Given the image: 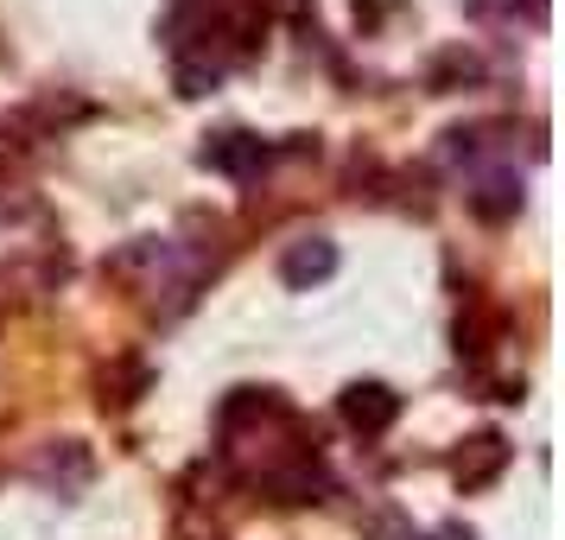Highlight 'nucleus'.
Segmentation results:
<instances>
[{"mask_svg": "<svg viewBox=\"0 0 565 540\" xmlns=\"http://www.w3.org/2000/svg\"><path fill=\"white\" fill-rule=\"evenodd\" d=\"M198 166L204 172H223V179H260L267 166H274V147L248 128H223V134H204V147H198Z\"/></svg>", "mask_w": 565, "mask_h": 540, "instance_id": "1", "label": "nucleus"}, {"mask_svg": "<svg viewBox=\"0 0 565 540\" xmlns=\"http://www.w3.org/2000/svg\"><path fill=\"white\" fill-rule=\"evenodd\" d=\"M337 420L350 426L356 438H382L394 420H401V394L387 382H350L337 394Z\"/></svg>", "mask_w": 565, "mask_h": 540, "instance_id": "2", "label": "nucleus"}, {"mask_svg": "<svg viewBox=\"0 0 565 540\" xmlns=\"http://www.w3.org/2000/svg\"><path fill=\"white\" fill-rule=\"evenodd\" d=\"M32 477L45 489H57V496H77V489L96 477V458H89L83 438H52V445L32 452Z\"/></svg>", "mask_w": 565, "mask_h": 540, "instance_id": "3", "label": "nucleus"}, {"mask_svg": "<svg viewBox=\"0 0 565 540\" xmlns=\"http://www.w3.org/2000/svg\"><path fill=\"white\" fill-rule=\"evenodd\" d=\"M509 458H514V445L495 433V426H483V433L463 438V452L451 458V477H458V489H489L509 470Z\"/></svg>", "mask_w": 565, "mask_h": 540, "instance_id": "4", "label": "nucleus"}, {"mask_svg": "<svg viewBox=\"0 0 565 540\" xmlns=\"http://www.w3.org/2000/svg\"><path fill=\"white\" fill-rule=\"evenodd\" d=\"M463 204H470L477 223H514V216H521V172H514V166H489V172H477L470 191H463Z\"/></svg>", "mask_w": 565, "mask_h": 540, "instance_id": "5", "label": "nucleus"}, {"mask_svg": "<svg viewBox=\"0 0 565 540\" xmlns=\"http://www.w3.org/2000/svg\"><path fill=\"white\" fill-rule=\"evenodd\" d=\"M337 242L331 235H299V242H286L280 255V280L292 286V293H311V286H324L337 274Z\"/></svg>", "mask_w": 565, "mask_h": 540, "instance_id": "6", "label": "nucleus"}, {"mask_svg": "<svg viewBox=\"0 0 565 540\" xmlns=\"http://www.w3.org/2000/svg\"><path fill=\"white\" fill-rule=\"evenodd\" d=\"M477 83H483V57L463 52V45H445L433 57V71H426V89L433 96H458V89H477Z\"/></svg>", "mask_w": 565, "mask_h": 540, "instance_id": "7", "label": "nucleus"}, {"mask_svg": "<svg viewBox=\"0 0 565 540\" xmlns=\"http://www.w3.org/2000/svg\"><path fill=\"white\" fill-rule=\"evenodd\" d=\"M495 134H509V128H502V121H470V128H445V134H438V159H445V166H463V159H489L495 147H502Z\"/></svg>", "mask_w": 565, "mask_h": 540, "instance_id": "8", "label": "nucleus"}, {"mask_svg": "<svg viewBox=\"0 0 565 540\" xmlns=\"http://www.w3.org/2000/svg\"><path fill=\"white\" fill-rule=\"evenodd\" d=\"M96 388H103V407H134V401L153 388V369L134 362V357H121V362H108L103 375H96Z\"/></svg>", "mask_w": 565, "mask_h": 540, "instance_id": "9", "label": "nucleus"}, {"mask_svg": "<svg viewBox=\"0 0 565 540\" xmlns=\"http://www.w3.org/2000/svg\"><path fill=\"white\" fill-rule=\"evenodd\" d=\"M470 20H527V27H546V0H463Z\"/></svg>", "mask_w": 565, "mask_h": 540, "instance_id": "10", "label": "nucleus"}, {"mask_svg": "<svg viewBox=\"0 0 565 540\" xmlns=\"http://www.w3.org/2000/svg\"><path fill=\"white\" fill-rule=\"evenodd\" d=\"M362 540H419V528H413V515H407V509L382 502V509L362 515Z\"/></svg>", "mask_w": 565, "mask_h": 540, "instance_id": "11", "label": "nucleus"}, {"mask_svg": "<svg viewBox=\"0 0 565 540\" xmlns=\"http://www.w3.org/2000/svg\"><path fill=\"white\" fill-rule=\"evenodd\" d=\"M260 13H274L286 27H311V0H255Z\"/></svg>", "mask_w": 565, "mask_h": 540, "instance_id": "12", "label": "nucleus"}, {"mask_svg": "<svg viewBox=\"0 0 565 540\" xmlns=\"http://www.w3.org/2000/svg\"><path fill=\"white\" fill-rule=\"evenodd\" d=\"M20 216H32V198H26V191H7V184H0V230H7V223H20Z\"/></svg>", "mask_w": 565, "mask_h": 540, "instance_id": "13", "label": "nucleus"}, {"mask_svg": "<svg viewBox=\"0 0 565 540\" xmlns=\"http://www.w3.org/2000/svg\"><path fill=\"white\" fill-rule=\"evenodd\" d=\"M394 7H401V0H356V27H362V32H375L387 13H394Z\"/></svg>", "mask_w": 565, "mask_h": 540, "instance_id": "14", "label": "nucleus"}, {"mask_svg": "<svg viewBox=\"0 0 565 540\" xmlns=\"http://www.w3.org/2000/svg\"><path fill=\"white\" fill-rule=\"evenodd\" d=\"M426 540H477V528H470V521H445V528H433Z\"/></svg>", "mask_w": 565, "mask_h": 540, "instance_id": "15", "label": "nucleus"}]
</instances>
